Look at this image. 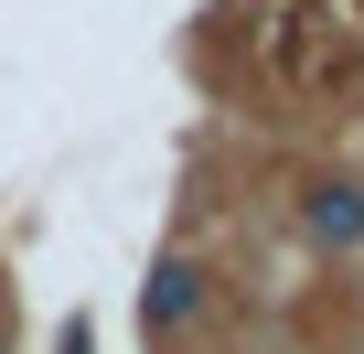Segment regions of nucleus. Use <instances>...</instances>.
Listing matches in <instances>:
<instances>
[{
    "instance_id": "f257e3e1",
    "label": "nucleus",
    "mask_w": 364,
    "mask_h": 354,
    "mask_svg": "<svg viewBox=\"0 0 364 354\" xmlns=\"http://www.w3.org/2000/svg\"><path fill=\"white\" fill-rule=\"evenodd\" d=\"M311 236H321V247H364V194H353V183H321V194H311Z\"/></svg>"
},
{
    "instance_id": "f03ea898",
    "label": "nucleus",
    "mask_w": 364,
    "mask_h": 354,
    "mask_svg": "<svg viewBox=\"0 0 364 354\" xmlns=\"http://www.w3.org/2000/svg\"><path fill=\"white\" fill-rule=\"evenodd\" d=\"M139 311H150V333L193 322V269H182V258H161V269H150V290H139Z\"/></svg>"
}]
</instances>
